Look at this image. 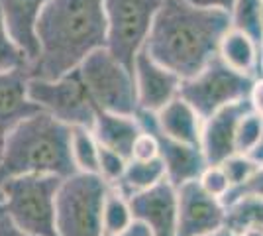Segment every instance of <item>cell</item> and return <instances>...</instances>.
<instances>
[{
  "mask_svg": "<svg viewBox=\"0 0 263 236\" xmlns=\"http://www.w3.org/2000/svg\"><path fill=\"white\" fill-rule=\"evenodd\" d=\"M230 28L232 16L226 12L202 8L193 0H163L145 49L185 81L218 56L220 40Z\"/></svg>",
  "mask_w": 263,
  "mask_h": 236,
  "instance_id": "6da1fadb",
  "label": "cell"
},
{
  "mask_svg": "<svg viewBox=\"0 0 263 236\" xmlns=\"http://www.w3.org/2000/svg\"><path fill=\"white\" fill-rule=\"evenodd\" d=\"M104 0H49L37 20L40 56L28 73L59 79L77 69L87 56L106 47Z\"/></svg>",
  "mask_w": 263,
  "mask_h": 236,
  "instance_id": "7a4b0ae2",
  "label": "cell"
},
{
  "mask_svg": "<svg viewBox=\"0 0 263 236\" xmlns=\"http://www.w3.org/2000/svg\"><path fill=\"white\" fill-rule=\"evenodd\" d=\"M73 128L37 113L20 122L2 142L0 187L22 175H57L65 179L77 173L71 154Z\"/></svg>",
  "mask_w": 263,
  "mask_h": 236,
  "instance_id": "3957f363",
  "label": "cell"
},
{
  "mask_svg": "<svg viewBox=\"0 0 263 236\" xmlns=\"http://www.w3.org/2000/svg\"><path fill=\"white\" fill-rule=\"evenodd\" d=\"M99 173L77 171L61 181L55 199V221L59 236H104L102 213L110 191Z\"/></svg>",
  "mask_w": 263,
  "mask_h": 236,
  "instance_id": "277c9868",
  "label": "cell"
},
{
  "mask_svg": "<svg viewBox=\"0 0 263 236\" xmlns=\"http://www.w3.org/2000/svg\"><path fill=\"white\" fill-rule=\"evenodd\" d=\"M57 175H22L6 181L0 191V209L12 223L32 236H59L55 221V199L61 185Z\"/></svg>",
  "mask_w": 263,
  "mask_h": 236,
  "instance_id": "5b68a950",
  "label": "cell"
},
{
  "mask_svg": "<svg viewBox=\"0 0 263 236\" xmlns=\"http://www.w3.org/2000/svg\"><path fill=\"white\" fill-rule=\"evenodd\" d=\"M163 0H104L106 49L134 73L138 53L145 47Z\"/></svg>",
  "mask_w": 263,
  "mask_h": 236,
  "instance_id": "8992f818",
  "label": "cell"
},
{
  "mask_svg": "<svg viewBox=\"0 0 263 236\" xmlns=\"http://www.w3.org/2000/svg\"><path fill=\"white\" fill-rule=\"evenodd\" d=\"M28 95L32 102L42 108V113L71 128L92 130L97 114L100 113L79 73V67L59 79L30 77Z\"/></svg>",
  "mask_w": 263,
  "mask_h": 236,
  "instance_id": "52a82bcc",
  "label": "cell"
},
{
  "mask_svg": "<svg viewBox=\"0 0 263 236\" xmlns=\"http://www.w3.org/2000/svg\"><path fill=\"white\" fill-rule=\"evenodd\" d=\"M79 73L99 111L116 114H136L138 90L134 73L122 65L106 47L92 51L79 65Z\"/></svg>",
  "mask_w": 263,
  "mask_h": 236,
  "instance_id": "ba28073f",
  "label": "cell"
},
{
  "mask_svg": "<svg viewBox=\"0 0 263 236\" xmlns=\"http://www.w3.org/2000/svg\"><path fill=\"white\" fill-rule=\"evenodd\" d=\"M255 77L243 75L214 56L198 75L181 83L179 97L185 99L204 120L232 102L246 101Z\"/></svg>",
  "mask_w": 263,
  "mask_h": 236,
  "instance_id": "9c48e42d",
  "label": "cell"
},
{
  "mask_svg": "<svg viewBox=\"0 0 263 236\" xmlns=\"http://www.w3.org/2000/svg\"><path fill=\"white\" fill-rule=\"evenodd\" d=\"M136 118H138L143 132H152L157 138V142H159V157L165 164L167 181L173 187H181L189 181H197L202 175V171L206 169L209 161H206L200 146H193V144H185V142L169 138L159 128L157 113L138 108Z\"/></svg>",
  "mask_w": 263,
  "mask_h": 236,
  "instance_id": "30bf717a",
  "label": "cell"
},
{
  "mask_svg": "<svg viewBox=\"0 0 263 236\" xmlns=\"http://www.w3.org/2000/svg\"><path fill=\"white\" fill-rule=\"evenodd\" d=\"M226 207L197 181L177 187V236H204L224 228Z\"/></svg>",
  "mask_w": 263,
  "mask_h": 236,
  "instance_id": "8fae6325",
  "label": "cell"
},
{
  "mask_svg": "<svg viewBox=\"0 0 263 236\" xmlns=\"http://www.w3.org/2000/svg\"><path fill=\"white\" fill-rule=\"evenodd\" d=\"M248 113H252L250 101H238L222 106L220 111L202 120L200 128V150L209 166H220L224 159L236 154V132L238 124Z\"/></svg>",
  "mask_w": 263,
  "mask_h": 236,
  "instance_id": "7c38bea8",
  "label": "cell"
},
{
  "mask_svg": "<svg viewBox=\"0 0 263 236\" xmlns=\"http://www.w3.org/2000/svg\"><path fill=\"white\" fill-rule=\"evenodd\" d=\"M134 79L138 90V104L143 111L159 113L167 102L179 97L183 79L157 63L143 47L134 63Z\"/></svg>",
  "mask_w": 263,
  "mask_h": 236,
  "instance_id": "4fadbf2b",
  "label": "cell"
},
{
  "mask_svg": "<svg viewBox=\"0 0 263 236\" xmlns=\"http://www.w3.org/2000/svg\"><path fill=\"white\" fill-rule=\"evenodd\" d=\"M134 221L143 223L154 236H177V187L165 179L130 197Z\"/></svg>",
  "mask_w": 263,
  "mask_h": 236,
  "instance_id": "5bb4252c",
  "label": "cell"
},
{
  "mask_svg": "<svg viewBox=\"0 0 263 236\" xmlns=\"http://www.w3.org/2000/svg\"><path fill=\"white\" fill-rule=\"evenodd\" d=\"M28 69L0 71V142L26 118L42 113L28 95Z\"/></svg>",
  "mask_w": 263,
  "mask_h": 236,
  "instance_id": "9a60e30c",
  "label": "cell"
},
{
  "mask_svg": "<svg viewBox=\"0 0 263 236\" xmlns=\"http://www.w3.org/2000/svg\"><path fill=\"white\" fill-rule=\"evenodd\" d=\"M49 0H0V10L16 44L26 51L30 65L40 56L37 44V20Z\"/></svg>",
  "mask_w": 263,
  "mask_h": 236,
  "instance_id": "2e32d148",
  "label": "cell"
},
{
  "mask_svg": "<svg viewBox=\"0 0 263 236\" xmlns=\"http://www.w3.org/2000/svg\"><path fill=\"white\" fill-rule=\"evenodd\" d=\"M92 134L100 146L114 150L116 154L132 159V150L142 134V126L136 114H116L100 111L92 126Z\"/></svg>",
  "mask_w": 263,
  "mask_h": 236,
  "instance_id": "e0dca14e",
  "label": "cell"
},
{
  "mask_svg": "<svg viewBox=\"0 0 263 236\" xmlns=\"http://www.w3.org/2000/svg\"><path fill=\"white\" fill-rule=\"evenodd\" d=\"M261 53V45L250 34L241 32L234 26L220 40L218 57L226 65H230L232 69L240 71L243 75L259 77Z\"/></svg>",
  "mask_w": 263,
  "mask_h": 236,
  "instance_id": "ac0fdd59",
  "label": "cell"
},
{
  "mask_svg": "<svg viewBox=\"0 0 263 236\" xmlns=\"http://www.w3.org/2000/svg\"><path fill=\"white\" fill-rule=\"evenodd\" d=\"M157 122L169 138L185 144H193V146H200L202 118L185 99L175 97L171 102H167L157 113Z\"/></svg>",
  "mask_w": 263,
  "mask_h": 236,
  "instance_id": "d6986e66",
  "label": "cell"
},
{
  "mask_svg": "<svg viewBox=\"0 0 263 236\" xmlns=\"http://www.w3.org/2000/svg\"><path fill=\"white\" fill-rule=\"evenodd\" d=\"M165 179H167V171H165V164L161 161V157H155V159H149V161L130 159L122 179L114 187L130 199L138 193L152 189V187H155L157 183H161Z\"/></svg>",
  "mask_w": 263,
  "mask_h": 236,
  "instance_id": "ffe728a7",
  "label": "cell"
},
{
  "mask_svg": "<svg viewBox=\"0 0 263 236\" xmlns=\"http://www.w3.org/2000/svg\"><path fill=\"white\" fill-rule=\"evenodd\" d=\"M226 228L240 234L250 228H263V197H240L226 207Z\"/></svg>",
  "mask_w": 263,
  "mask_h": 236,
  "instance_id": "44dd1931",
  "label": "cell"
},
{
  "mask_svg": "<svg viewBox=\"0 0 263 236\" xmlns=\"http://www.w3.org/2000/svg\"><path fill=\"white\" fill-rule=\"evenodd\" d=\"M134 223L130 199L118 191L114 185L110 187L106 201H104V213H102V228L104 236H118L128 230Z\"/></svg>",
  "mask_w": 263,
  "mask_h": 236,
  "instance_id": "7402d4cb",
  "label": "cell"
},
{
  "mask_svg": "<svg viewBox=\"0 0 263 236\" xmlns=\"http://www.w3.org/2000/svg\"><path fill=\"white\" fill-rule=\"evenodd\" d=\"M71 154L77 171L99 173V142L90 128H73Z\"/></svg>",
  "mask_w": 263,
  "mask_h": 236,
  "instance_id": "603a6c76",
  "label": "cell"
},
{
  "mask_svg": "<svg viewBox=\"0 0 263 236\" xmlns=\"http://www.w3.org/2000/svg\"><path fill=\"white\" fill-rule=\"evenodd\" d=\"M259 8H261V0H236V6L232 12V26L250 34L261 45L263 26L259 20Z\"/></svg>",
  "mask_w": 263,
  "mask_h": 236,
  "instance_id": "cb8c5ba5",
  "label": "cell"
},
{
  "mask_svg": "<svg viewBox=\"0 0 263 236\" xmlns=\"http://www.w3.org/2000/svg\"><path fill=\"white\" fill-rule=\"evenodd\" d=\"M14 69H30V59L12 38L4 14L0 10V71H14Z\"/></svg>",
  "mask_w": 263,
  "mask_h": 236,
  "instance_id": "d4e9b609",
  "label": "cell"
},
{
  "mask_svg": "<svg viewBox=\"0 0 263 236\" xmlns=\"http://www.w3.org/2000/svg\"><path fill=\"white\" fill-rule=\"evenodd\" d=\"M263 138V118L257 114L248 113L238 124V132H236V154H246L250 156L255 148L259 146Z\"/></svg>",
  "mask_w": 263,
  "mask_h": 236,
  "instance_id": "484cf974",
  "label": "cell"
},
{
  "mask_svg": "<svg viewBox=\"0 0 263 236\" xmlns=\"http://www.w3.org/2000/svg\"><path fill=\"white\" fill-rule=\"evenodd\" d=\"M128 161L130 159L116 154L114 150H108L99 144V175L104 177L110 185H116L122 179L124 171L128 168Z\"/></svg>",
  "mask_w": 263,
  "mask_h": 236,
  "instance_id": "4316f807",
  "label": "cell"
},
{
  "mask_svg": "<svg viewBox=\"0 0 263 236\" xmlns=\"http://www.w3.org/2000/svg\"><path fill=\"white\" fill-rule=\"evenodd\" d=\"M220 166L224 169V173L228 175L232 187H236V185H241L243 181L248 179L259 164L253 161L252 157L246 156V154H234V156H230L228 159H224Z\"/></svg>",
  "mask_w": 263,
  "mask_h": 236,
  "instance_id": "83f0119b",
  "label": "cell"
},
{
  "mask_svg": "<svg viewBox=\"0 0 263 236\" xmlns=\"http://www.w3.org/2000/svg\"><path fill=\"white\" fill-rule=\"evenodd\" d=\"M198 183H200V187L209 195L216 197L220 201L232 189V183L228 179V175L224 173L222 166H206V169L202 171V175L198 177Z\"/></svg>",
  "mask_w": 263,
  "mask_h": 236,
  "instance_id": "f1b7e54d",
  "label": "cell"
},
{
  "mask_svg": "<svg viewBox=\"0 0 263 236\" xmlns=\"http://www.w3.org/2000/svg\"><path fill=\"white\" fill-rule=\"evenodd\" d=\"M248 195H252V197H263V164H259V166L255 168V171H253L252 175L243 181L241 185L232 187L230 191L226 193V197L220 203H222L224 207H228V205H232L234 201H238L240 197H248Z\"/></svg>",
  "mask_w": 263,
  "mask_h": 236,
  "instance_id": "f546056e",
  "label": "cell"
},
{
  "mask_svg": "<svg viewBox=\"0 0 263 236\" xmlns=\"http://www.w3.org/2000/svg\"><path fill=\"white\" fill-rule=\"evenodd\" d=\"M159 157V142L152 132H143L138 136L134 150H132V159H140V161H149Z\"/></svg>",
  "mask_w": 263,
  "mask_h": 236,
  "instance_id": "4dcf8cb0",
  "label": "cell"
},
{
  "mask_svg": "<svg viewBox=\"0 0 263 236\" xmlns=\"http://www.w3.org/2000/svg\"><path fill=\"white\" fill-rule=\"evenodd\" d=\"M248 101L252 104L253 113L257 114L259 118H263V77H255Z\"/></svg>",
  "mask_w": 263,
  "mask_h": 236,
  "instance_id": "1f68e13d",
  "label": "cell"
},
{
  "mask_svg": "<svg viewBox=\"0 0 263 236\" xmlns=\"http://www.w3.org/2000/svg\"><path fill=\"white\" fill-rule=\"evenodd\" d=\"M0 236H32L12 223V219L0 209Z\"/></svg>",
  "mask_w": 263,
  "mask_h": 236,
  "instance_id": "d6a6232c",
  "label": "cell"
},
{
  "mask_svg": "<svg viewBox=\"0 0 263 236\" xmlns=\"http://www.w3.org/2000/svg\"><path fill=\"white\" fill-rule=\"evenodd\" d=\"M195 4L202 6V8H214V10H222L226 14L234 12V6H236V0H193Z\"/></svg>",
  "mask_w": 263,
  "mask_h": 236,
  "instance_id": "836d02e7",
  "label": "cell"
},
{
  "mask_svg": "<svg viewBox=\"0 0 263 236\" xmlns=\"http://www.w3.org/2000/svg\"><path fill=\"white\" fill-rule=\"evenodd\" d=\"M118 236H154V234H152V230L143 225V223L134 221L130 228H128V230H124V232H122V234H118Z\"/></svg>",
  "mask_w": 263,
  "mask_h": 236,
  "instance_id": "e575fe53",
  "label": "cell"
},
{
  "mask_svg": "<svg viewBox=\"0 0 263 236\" xmlns=\"http://www.w3.org/2000/svg\"><path fill=\"white\" fill-rule=\"evenodd\" d=\"M250 157H252L253 161H257V164H263V138H261V142H259V146L250 154Z\"/></svg>",
  "mask_w": 263,
  "mask_h": 236,
  "instance_id": "d590c367",
  "label": "cell"
},
{
  "mask_svg": "<svg viewBox=\"0 0 263 236\" xmlns=\"http://www.w3.org/2000/svg\"><path fill=\"white\" fill-rule=\"evenodd\" d=\"M236 236H263V228H250V230H243Z\"/></svg>",
  "mask_w": 263,
  "mask_h": 236,
  "instance_id": "8d00e7d4",
  "label": "cell"
},
{
  "mask_svg": "<svg viewBox=\"0 0 263 236\" xmlns=\"http://www.w3.org/2000/svg\"><path fill=\"white\" fill-rule=\"evenodd\" d=\"M204 236H236L234 232H232L230 228H220V230H216V232H210V234H204Z\"/></svg>",
  "mask_w": 263,
  "mask_h": 236,
  "instance_id": "74e56055",
  "label": "cell"
},
{
  "mask_svg": "<svg viewBox=\"0 0 263 236\" xmlns=\"http://www.w3.org/2000/svg\"><path fill=\"white\" fill-rule=\"evenodd\" d=\"M259 20H261V26H263V0H261V8H259Z\"/></svg>",
  "mask_w": 263,
  "mask_h": 236,
  "instance_id": "f35d334b",
  "label": "cell"
},
{
  "mask_svg": "<svg viewBox=\"0 0 263 236\" xmlns=\"http://www.w3.org/2000/svg\"><path fill=\"white\" fill-rule=\"evenodd\" d=\"M259 77H263V53H261V65H259Z\"/></svg>",
  "mask_w": 263,
  "mask_h": 236,
  "instance_id": "ab89813d",
  "label": "cell"
},
{
  "mask_svg": "<svg viewBox=\"0 0 263 236\" xmlns=\"http://www.w3.org/2000/svg\"><path fill=\"white\" fill-rule=\"evenodd\" d=\"M2 203H4V193L0 191V205H2Z\"/></svg>",
  "mask_w": 263,
  "mask_h": 236,
  "instance_id": "60d3db41",
  "label": "cell"
},
{
  "mask_svg": "<svg viewBox=\"0 0 263 236\" xmlns=\"http://www.w3.org/2000/svg\"><path fill=\"white\" fill-rule=\"evenodd\" d=\"M0 156H2V142H0Z\"/></svg>",
  "mask_w": 263,
  "mask_h": 236,
  "instance_id": "b9f144b4",
  "label": "cell"
}]
</instances>
